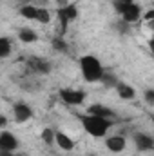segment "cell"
<instances>
[{
	"label": "cell",
	"instance_id": "26",
	"mask_svg": "<svg viewBox=\"0 0 154 156\" xmlns=\"http://www.w3.org/2000/svg\"><path fill=\"white\" fill-rule=\"evenodd\" d=\"M58 4H67V0H56Z\"/></svg>",
	"mask_w": 154,
	"mask_h": 156
},
{
	"label": "cell",
	"instance_id": "21",
	"mask_svg": "<svg viewBox=\"0 0 154 156\" xmlns=\"http://www.w3.org/2000/svg\"><path fill=\"white\" fill-rule=\"evenodd\" d=\"M100 82L103 83V85H107V87H114L116 83H118V78L114 75H107V73H103L102 78H100Z\"/></svg>",
	"mask_w": 154,
	"mask_h": 156
},
{
	"label": "cell",
	"instance_id": "18",
	"mask_svg": "<svg viewBox=\"0 0 154 156\" xmlns=\"http://www.w3.org/2000/svg\"><path fill=\"white\" fill-rule=\"evenodd\" d=\"M35 20H38L40 24H44V26H45V24H49V22H51V13H49V11H47V9H37V18H35Z\"/></svg>",
	"mask_w": 154,
	"mask_h": 156
},
{
	"label": "cell",
	"instance_id": "9",
	"mask_svg": "<svg viewBox=\"0 0 154 156\" xmlns=\"http://www.w3.org/2000/svg\"><path fill=\"white\" fill-rule=\"evenodd\" d=\"M140 13H142V7L136 4V2H132L123 13H121V22H125V24H134V22H138L140 20Z\"/></svg>",
	"mask_w": 154,
	"mask_h": 156
},
{
	"label": "cell",
	"instance_id": "6",
	"mask_svg": "<svg viewBox=\"0 0 154 156\" xmlns=\"http://www.w3.org/2000/svg\"><path fill=\"white\" fill-rule=\"evenodd\" d=\"M13 116H15V120H16L18 123H24V122H27L29 118L33 116V109H31L27 104L18 102V104L13 105Z\"/></svg>",
	"mask_w": 154,
	"mask_h": 156
},
{
	"label": "cell",
	"instance_id": "7",
	"mask_svg": "<svg viewBox=\"0 0 154 156\" xmlns=\"http://www.w3.org/2000/svg\"><path fill=\"white\" fill-rule=\"evenodd\" d=\"M0 149H4V151H16L18 149V140H16V136L13 134V133H9V131H4V133H0Z\"/></svg>",
	"mask_w": 154,
	"mask_h": 156
},
{
	"label": "cell",
	"instance_id": "13",
	"mask_svg": "<svg viewBox=\"0 0 154 156\" xmlns=\"http://www.w3.org/2000/svg\"><path fill=\"white\" fill-rule=\"evenodd\" d=\"M105 145H107V149L111 151V153H121L123 149H125V138L123 136H109L107 140H105Z\"/></svg>",
	"mask_w": 154,
	"mask_h": 156
},
{
	"label": "cell",
	"instance_id": "15",
	"mask_svg": "<svg viewBox=\"0 0 154 156\" xmlns=\"http://www.w3.org/2000/svg\"><path fill=\"white\" fill-rule=\"evenodd\" d=\"M13 51V44L7 37H0V60L2 58H7Z\"/></svg>",
	"mask_w": 154,
	"mask_h": 156
},
{
	"label": "cell",
	"instance_id": "16",
	"mask_svg": "<svg viewBox=\"0 0 154 156\" xmlns=\"http://www.w3.org/2000/svg\"><path fill=\"white\" fill-rule=\"evenodd\" d=\"M37 9H38V7H35V5L24 4V5L20 7V15H22L24 18H27V20H35V18H37Z\"/></svg>",
	"mask_w": 154,
	"mask_h": 156
},
{
	"label": "cell",
	"instance_id": "2",
	"mask_svg": "<svg viewBox=\"0 0 154 156\" xmlns=\"http://www.w3.org/2000/svg\"><path fill=\"white\" fill-rule=\"evenodd\" d=\"M80 64V69H82V75L87 82H100V78L103 75V67H102V62L93 56V55H85L78 60Z\"/></svg>",
	"mask_w": 154,
	"mask_h": 156
},
{
	"label": "cell",
	"instance_id": "25",
	"mask_svg": "<svg viewBox=\"0 0 154 156\" xmlns=\"http://www.w3.org/2000/svg\"><path fill=\"white\" fill-rule=\"evenodd\" d=\"M2 125H5V116L0 115V127H2Z\"/></svg>",
	"mask_w": 154,
	"mask_h": 156
},
{
	"label": "cell",
	"instance_id": "4",
	"mask_svg": "<svg viewBox=\"0 0 154 156\" xmlns=\"http://www.w3.org/2000/svg\"><path fill=\"white\" fill-rule=\"evenodd\" d=\"M58 18H60V22H62V31H65V27H67V24L71 22V20H75L78 16V9L75 4H67V5H62L58 11Z\"/></svg>",
	"mask_w": 154,
	"mask_h": 156
},
{
	"label": "cell",
	"instance_id": "17",
	"mask_svg": "<svg viewBox=\"0 0 154 156\" xmlns=\"http://www.w3.org/2000/svg\"><path fill=\"white\" fill-rule=\"evenodd\" d=\"M51 45H53V49H54V51H58V53H67V51H69L67 42L62 38V37L53 38V40H51Z\"/></svg>",
	"mask_w": 154,
	"mask_h": 156
},
{
	"label": "cell",
	"instance_id": "14",
	"mask_svg": "<svg viewBox=\"0 0 154 156\" xmlns=\"http://www.w3.org/2000/svg\"><path fill=\"white\" fill-rule=\"evenodd\" d=\"M18 38L22 40L24 44H33V42L38 40V35L31 27H22V29H18Z\"/></svg>",
	"mask_w": 154,
	"mask_h": 156
},
{
	"label": "cell",
	"instance_id": "24",
	"mask_svg": "<svg viewBox=\"0 0 154 156\" xmlns=\"http://www.w3.org/2000/svg\"><path fill=\"white\" fill-rule=\"evenodd\" d=\"M154 18V11H149L147 15H145V20H152Z\"/></svg>",
	"mask_w": 154,
	"mask_h": 156
},
{
	"label": "cell",
	"instance_id": "19",
	"mask_svg": "<svg viewBox=\"0 0 154 156\" xmlns=\"http://www.w3.org/2000/svg\"><path fill=\"white\" fill-rule=\"evenodd\" d=\"M42 140H44L47 145H53V144H54V131H53L51 127H45V129L42 131Z\"/></svg>",
	"mask_w": 154,
	"mask_h": 156
},
{
	"label": "cell",
	"instance_id": "27",
	"mask_svg": "<svg viewBox=\"0 0 154 156\" xmlns=\"http://www.w3.org/2000/svg\"><path fill=\"white\" fill-rule=\"evenodd\" d=\"M20 2H22V4H27V2H31V0H20Z\"/></svg>",
	"mask_w": 154,
	"mask_h": 156
},
{
	"label": "cell",
	"instance_id": "10",
	"mask_svg": "<svg viewBox=\"0 0 154 156\" xmlns=\"http://www.w3.org/2000/svg\"><path fill=\"white\" fill-rule=\"evenodd\" d=\"M132 138H134V144H136V147H138L140 151H151V149H154L152 136H149V134H145V133H136Z\"/></svg>",
	"mask_w": 154,
	"mask_h": 156
},
{
	"label": "cell",
	"instance_id": "3",
	"mask_svg": "<svg viewBox=\"0 0 154 156\" xmlns=\"http://www.w3.org/2000/svg\"><path fill=\"white\" fill-rule=\"evenodd\" d=\"M58 94H60L62 102H65V104H69V105H82L83 100H85V93H83V91H80V89H71V87L62 89Z\"/></svg>",
	"mask_w": 154,
	"mask_h": 156
},
{
	"label": "cell",
	"instance_id": "22",
	"mask_svg": "<svg viewBox=\"0 0 154 156\" xmlns=\"http://www.w3.org/2000/svg\"><path fill=\"white\" fill-rule=\"evenodd\" d=\"M145 100H147L149 105H154V91L152 89H147L145 91Z\"/></svg>",
	"mask_w": 154,
	"mask_h": 156
},
{
	"label": "cell",
	"instance_id": "8",
	"mask_svg": "<svg viewBox=\"0 0 154 156\" xmlns=\"http://www.w3.org/2000/svg\"><path fill=\"white\" fill-rule=\"evenodd\" d=\"M89 115H93V116H100V118H107V120H114L116 118V113L111 109V107H105V105H102V104H93V105H89Z\"/></svg>",
	"mask_w": 154,
	"mask_h": 156
},
{
	"label": "cell",
	"instance_id": "5",
	"mask_svg": "<svg viewBox=\"0 0 154 156\" xmlns=\"http://www.w3.org/2000/svg\"><path fill=\"white\" fill-rule=\"evenodd\" d=\"M27 66H29L35 73H38V75H47V73H51V64H49V60H45V58H42V56H29V58H27Z\"/></svg>",
	"mask_w": 154,
	"mask_h": 156
},
{
	"label": "cell",
	"instance_id": "11",
	"mask_svg": "<svg viewBox=\"0 0 154 156\" xmlns=\"http://www.w3.org/2000/svg\"><path fill=\"white\" fill-rule=\"evenodd\" d=\"M114 89H116V93H118V96H120L121 100H134V98H136L134 87L129 85V83H125V82H118L114 85Z\"/></svg>",
	"mask_w": 154,
	"mask_h": 156
},
{
	"label": "cell",
	"instance_id": "28",
	"mask_svg": "<svg viewBox=\"0 0 154 156\" xmlns=\"http://www.w3.org/2000/svg\"><path fill=\"white\" fill-rule=\"evenodd\" d=\"M87 156H96V154H87Z\"/></svg>",
	"mask_w": 154,
	"mask_h": 156
},
{
	"label": "cell",
	"instance_id": "1",
	"mask_svg": "<svg viewBox=\"0 0 154 156\" xmlns=\"http://www.w3.org/2000/svg\"><path fill=\"white\" fill-rule=\"evenodd\" d=\"M78 118H80L83 129H85L91 136H94V138H102V136H105V133L109 131V127L114 125V120L93 116V115H80Z\"/></svg>",
	"mask_w": 154,
	"mask_h": 156
},
{
	"label": "cell",
	"instance_id": "20",
	"mask_svg": "<svg viewBox=\"0 0 154 156\" xmlns=\"http://www.w3.org/2000/svg\"><path fill=\"white\" fill-rule=\"evenodd\" d=\"M132 2H134V0H114V2H113V5H114L116 11L121 15V13H123V11H125L131 4H132Z\"/></svg>",
	"mask_w": 154,
	"mask_h": 156
},
{
	"label": "cell",
	"instance_id": "23",
	"mask_svg": "<svg viewBox=\"0 0 154 156\" xmlns=\"http://www.w3.org/2000/svg\"><path fill=\"white\" fill-rule=\"evenodd\" d=\"M0 156H15L11 151H4V149H0Z\"/></svg>",
	"mask_w": 154,
	"mask_h": 156
},
{
	"label": "cell",
	"instance_id": "12",
	"mask_svg": "<svg viewBox=\"0 0 154 156\" xmlns=\"http://www.w3.org/2000/svg\"><path fill=\"white\" fill-rule=\"evenodd\" d=\"M54 144H56L62 151H73V149H75V142H73L65 133H60V131H54Z\"/></svg>",
	"mask_w": 154,
	"mask_h": 156
}]
</instances>
